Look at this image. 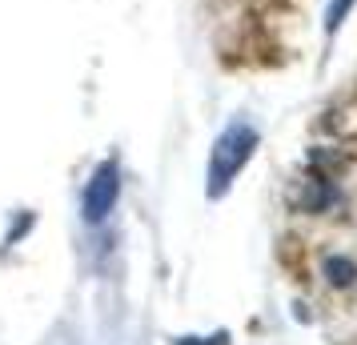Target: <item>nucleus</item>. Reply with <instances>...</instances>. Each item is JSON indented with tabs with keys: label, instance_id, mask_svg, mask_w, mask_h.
<instances>
[{
	"label": "nucleus",
	"instance_id": "1",
	"mask_svg": "<svg viewBox=\"0 0 357 345\" xmlns=\"http://www.w3.org/2000/svg\"><path fill=\"white\" fill-rule=\"evenodd\" d=\"M257 145H261V132L245 116L229 121L225 129H221V137L213 141V153H209V185H205V193L213 201H221L229 193V185L237 181V173L253 161Z\"/></svg>",
	"mask_w": 357,
	"mask_h": 345
},
{
	"label": "nucleus",
	"instance_id": "2",
	"mask_svg": "<svg viewBox=\"0 0 357 345\" xmlns=\"http://www.w3.org/2000/svg\"><path fill=\"white\" fill-rule=\"evenodd\" d=\"M116 201H121V161L109 157V161H100L97 169L89 173V181H84V193H81L84 225H105L109 213L116 209Z\"/></svg>",
	"mask_w": 357,
	"mask_h": 345
},
{
	"label": "nucleus",
	"instance_id": "3",
	"mask_svg": "<svg viewBox=\"0 0 357 345\" xmlns=\"http://www.w3.org/2000/svg\"><path fill=\"white\" fill-rule=\"evenodd\" d=\"M321 277L329 289H354L357 285V261L349 253H329L321 261Z\"/></svg>",
	"mask_w": 357,
	"mask_h": 345
},
{
	"label": "nucleus",
	"instance_id": "4",
	"mask_svg": "<svg viewBox=\"0 0 357 345\" xmlns=\"http://www.w3.org/2000/svg\"><path fill=\"white\" fill-rule=\"evenodd\" d=\"M33 225H36V213H20V217H17V225L8 229V237H4V249H8V245H17V241L24 237V233H33Z\"/></svg>",
	"mask_w": 357,
	"mask_h": 345
},
{
	"label": "nucleus",
	"instance_id": "5",
	"mask_svg": "<svg viewBox=\"0 0 357 345\" xmlns=\"http://www.w3.org/2000/svg\"><path fill=\"white\" fill-rule=\"evenodd\" d=\"M173 345H229V333L217 329V333H209V337H177Z\"/></svg>",
	"mask_w": 357,
	"mask_h": 345
},
{
	"label": "nucleus",
	"instance_id": "6",
	"mask_svg": "<svg viewBox=\"0 0 357 345\" xmlns=\"http://www.w3.org/2000/svg\"><path fill=\"white\" fill-rule=\"evenodd\" d=\"M349 4H354V0H333V4H329V20H325V24H329V33L341 24V17L349 13Z\"/></svg>",
	"mask_w": 357,
	"mask_h": 345
}]
</instances>
